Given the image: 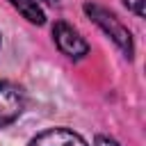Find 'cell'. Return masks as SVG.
I'll use <instances>...</instances> for the list:
<instances>
[{
    "label": "cell",
    "mask_w": 146,
    "mask_h": 146,
    "mask_svg": "<svg viewBox=\"0 0 146 146\" xmlns=\"http://www.w3.org/2000/svg\"><path fill=\"white\" fill-rule=\"evenodd\" d=\"M23 112V94L16 84L0 80V128L9 125Z\"/></svg>",
    "instance_id": "cell-3"
},
{
    "label": "cell",
    "mask_w": 146,
    "mask_h": 146,
    "mask_svg": "<svg viewBox=\"0 0 146 146\" xmlns=\"http://www.w3.org/2000/svg\"><path fill=\"white\" fill-rule=\"evenodd\" d=\"M96 146H119V144H116L114 139H110V137H103V135H100V137H96Z\"/></svg>",
    "instance_id": "cell-7"
},
{
    "label": "cell",
    "mask_w": 146,
    "mask_h": 146,
    "mask_svg": "<svg viewBox=\"0 0 146 146\" xmlns=\"http://www.w3.org/2000/svg\"><path fill=\"white\" fill-rule=\"evenodd\" d=\"M36 2H39V0H36ZM41 2H48V5H55L57 0H41Z\"/></svg>",
    "instance_id": "cell-8"
},
{
    "label": "cell",
    "mask_w": 146,
    "mask_h": 146,
    "mask_svg": "<svg viewBox=\"0 0 146 146\" xmlns=\"http://www.w3.org/2000/svg\"><path fill=\"white\" fill-rule=\"evenodd\" d=\"M84 11H87V16H91V21H94L96 25H100V27L114 39V43H116L128 57H132V36H130L128 27H123L112 11H107V9L100 7V5H91V2L84 5Z\"/></svg>",
    "instance_id": "cell-1"
},
{
    "label": "cell",
    "mask_w": 146,
    "mask_h": 146,
    "mask_svg": "<svg viewBox=\"0 0 146 146\" xmlns=\"http://www.w3.org/2000/svg\"><path fill=\"white\" fill-rule=\"evenodd\" d=\"M128 9H132L137 16H144V0H123Z\"/></svg>",
    "instance_id": "cell-6"
},
{
    "label": "cell",
    "mask_w": 146,
    "mask_h": 146,
    "mask_svg": "<svg viewBox=\"0 0 146 146\" xmlns=\"http://www.w3.org/2000/svg\"><path fill=\"white\" fill-rule=\"evenodd\" d=\"M30 146H87V141L73 130L52 128V130H46L39 137H34Z\"/></svg>",
    "instance_id": "cell-4"
},
{
    "label": "cell",
    "mask_w": 146,
    "mask_h": 146,
    "mask_svg": "<svg viewBox=\"0 0 146 146\" xmlns=\"http://www.w3.org/2000/svg\"><path fill=\"white\" fill-rule=\"evenodd\" d=\"M52 36H55L57 48H59L66 57L80 59V57H84V55H87V50H89L87 41L78 34V30H75L73 25L64 23V21L55 23V27H52Z\"/></svg>",
    "instance_id": "cell-2"
},
{
    "label": "cell",
    "mask_w": 146,
    "mask_h": 146,
    "mask_svg": "<svg viewBox=\"0 0 146 146\" xmlns=\"http://www.w3.org/2000/svg\"><path fill=\"white\" fill-rule=\"evenodd\" d=\"M11 2V7L14 9H18L30 23H36V25H41L43 21H46V16H43V11H41V7H39V2L36 0H9Z\"/></svg>",
    "instance_id": "cell-5"
}]
</instances>
